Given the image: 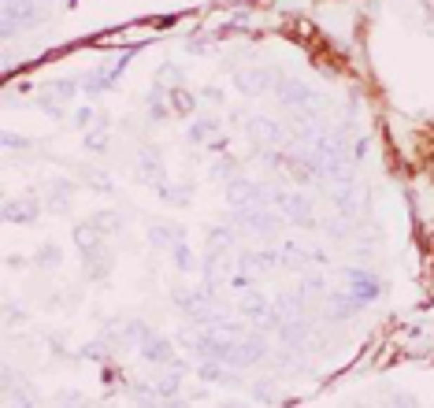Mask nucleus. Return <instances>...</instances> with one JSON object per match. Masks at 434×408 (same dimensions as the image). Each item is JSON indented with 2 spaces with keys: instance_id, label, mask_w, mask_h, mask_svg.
<instances>
[{
  "instance_id": "f03ea898",
  "label": "nucleus",
  "mask_w": 434,
  "mask_h": 408,
  "mask_svg": "<svg viewBox=\"0 0 434 408\" xmlns=\"http://www.w3.org/2000/svg\"><path fill=\"white\" fill-rule=\"evenodd\" d=\"M282 204H286V216H289V219H297V223H312V212L305 208V201H301V197H282Z\"/></svg>"
},
{
  "instance_id": "f257e3e1",
  "label": "nucleus",
  "mask_w": 434,
  "mask_h": 408,
  "mask_svg": "<svg viewBox=\"0 0 434 408\" xmlns=\"http://www.w3.org/2000/svg\"><path fill=\"white\" fill-rule=\"evenodd\" d=\"M141 353H145V357H149V360H156V364L171 360V346H167V341H160V338H152V334L141 341Z\"/></svg>"
},
{
  "instance_id": "6e6552de",
  "label": "nucleus",
  "mask_w": 434,
  "mask_h": 408,
  "mask_svg": "<svg viewBox=\"0 0 434 408\" xmlns=\"http://www.w3.org/2000/svg\"><path fill=\"white\" fill-rule=\"evenodd\" d=\"M175 256H178V268H193V256H190V249H186V245H178V249H175Z\"/></svg>"
},
{
  "instance_id": "7ed1b4c3",
  "label": "nucleus",
  "mask_w": 434,
  "mask_h": 408,
  "mask_svg": "<svg viewBox=\"0 0 434 408\" xmlns=\"http://www.w3.org/2000/svg\"><path fill=\"white\" fill-rule=\"evenodd\" d=\"M238 82H242V89H249V93H256V89H264L271 78L268 74H260V71H245V74H238Z\"/></svg>"
},
{
  "instance_id": "0eeeda50",
  "label": "nucleus",
  "mask_w": 434,
  "mask_h": 408,
  "mask_svg": "<svg viewBox=\"0 0 434 408\" xmlns=\"http://www.w3.org/2000/svg\"><path fill=\"white\" fill-rule=\"evenodd\" d=\"M19 204H22V201H11V204L4 208V216H8V219H34V212H37V208H34V204L19 208Z\"/></svg>"
},
{
  "instance_id": "423d86ee",
  "label": "nucleus",
  "mask_w": 434,
  "mask_h": 408,
  "mask_svg": "<svg viewBox=\"0 0 434 408\" xmlns=\"http://www.w3.org/2000/svg\"><path fill=\"white\" fill-rule=\"evenodd\" d=\"M353 282H357V305L360 301H371L375 297V282L364 279V275H353Z\"/></svg>"
},
{
  "instance_id": "39448f33",
  "label": "nucleus",
  "mask_w": 434,
  "mask_h": 408,
  "mask_svg": "<svg viewBox=\"0 0 434 408\" xmlns=\"http://www.w3.org/2000/svg\"><path fill=\"white\" fill-rule=\"evenodd\" d=\"M242 312H249V315H260V320H264V312H268V305H264V297H256V294H249V297H242Z\"/></svg>"
},
{
  "instance_id": "20e7f679",
  "label": "nucleus",
  "mask_w": 434,
  "mask_h": 408,
  "mask_svg": "<svg viewBox=\"0 0 434 408\" xmlns=\"http://www.w3.org/2000/svg\"><path fill=\"white\" fill-rule=\"evenodd\" d=\"M282 100H286V104H312V93H308L305 86H297V82H294V86H286V89H282Z\"/></svg>"
}]
</instances>
